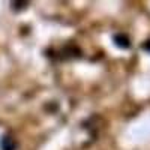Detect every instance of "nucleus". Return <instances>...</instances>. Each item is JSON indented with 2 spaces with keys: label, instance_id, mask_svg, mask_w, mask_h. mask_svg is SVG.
I'll return each instance as SVG.
<instances>
[{
  "label": "nucleus",
  "instance_id": "obj_1",
  "mask_svg": "<svg viewBox=\"0 0 150 150\" xmlns=\"http://www.w3.org/2000/svg\"><path fill=\"white\" fill-rule=\"evenodd\" d=\"M18 144L15 141V138H12L11 135H5L0 140V149L2 150H17Z\"/></svg>",
  "mask_w": 150,
  "mask_h": 150
},
{
  "label": "nucleus",
  "instance_id": "obj_2",
  "mask_svg": "<svg viewBox=\"0 0 150 150\" xmlns=\"http://www.w3.org/2000/svg\"><path fill=\"white\" fill-rule=\"evenodd\" d=\"M114 41L120 48H128L129 47V38L126 35H116L114 36Z\"/></svg>",
  "mask_w": 150,
  "mask_h": 150
},
{
  "label": "nucleus",
  "instance_id": "obj_3",
  "mask_svg": "<svg viewBox=\"0 0 150 150\" xmlns=\"http://www.w3.org/2000/svg\"><path fill=\"white\" fill-rule=\"evenodd\" d=\"M11 6L14 8V9H23V8H26V6H27V3H24V2L17 3V2H14V3H11Z\"/></svg>",
  "mask_w": 150,
  "mask_h": 150
}]
</instances>
